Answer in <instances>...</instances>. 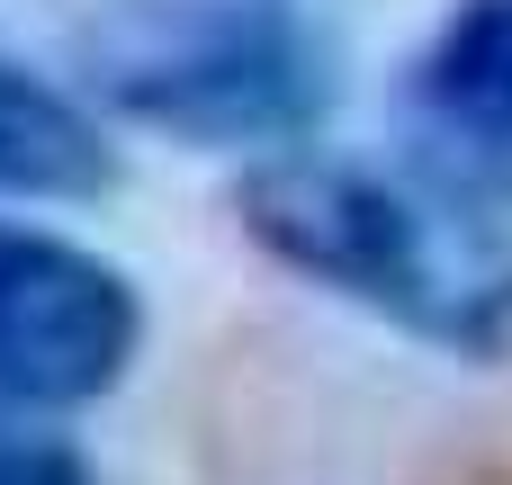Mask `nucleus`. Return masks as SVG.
I'll return each instance as SVG.
<instances>
[{"label": "nucleus", "mask_w": 512, "mask_h": 485, "mask_svg": "<svg viewBox=\"0 0 512 485\" xmlns=\"http://www.w3.org/2000/svg\"><path fill=\"white\" fill-rule=\"evenodd\" d=\"M234 225L288 279L432 342L468 369H512V234L459 189L342 153H261L234 180Z\"/></svg>", "instance_id": "f257e3e1"}, {"label": "nucleus", "mask_w": 512, "mask_h": 485, "mask_svg": "<svg viewBox=\"0 0 512 485\" xmlns=\"http://www.w3.org/2000/svg\"><path fill=\"white\" fill-rule=\"evenodd\" d=\"M81 81L126 126L198 153H297L333 99L324 27L297 0H108L81 36Z\"/></svg>", "instance_id": "f03ea898"}, {"label": "nucleus", "mask_w": 512, "mask_h": 485, "mask_svg": "<svg viewBox=\"0 0 512 485\" xmlns=\"http://www.w3.org/2000/svg\"><path fill=\"white\" fill-rule=\"evenodd\" d=\"M144 351L135 279L27 216H0V414L63 423L126 387Z\"/></svg>", "instance_id": "7ed1b4c3"}, {"label": "nucleus", "mask_w": 512, "mask_h": 485, "mask_svg": "<svg viewBox=\"0 0 512 485\" xmlns=\"http://www.w3.org/2000/svg\"><path fill=\"white\" fill-rule=\"evenodd\" d=\"M423 180L459 198H512V0H450L405 72Z\"/></svg>", "instance_id": "20e7f679"}, {"label": "nucleus", "mask_w": 512, "mask_h": 485, "mask_svg": "<svg viewBox=\"0 0 512 485\" xmlns=\"http://www.w3.org/2000/svg\"><path fill=\"white\" fill-rule=\"evenodd\" d=\"M126 180L108 117L54 72L0 54V198L9 207H90Z\"/></svg>", "instance_id": "39448f33"}, {"label": "nucleus", "mask_w": 512, "mask_h": 485, "mask_svg": "<svg viewBox=\"0 0 512 485\" xmlns=\"http://www.w3.org/2000/svg\"><path fill=\"white\" fill-rule=\"evenodd\" d=\"M0 485H99V477H90V459H81L72 432L0 414Z\"/></svg>", "instance_id": "423d86ee"}, {"label": "nucleus", "mask_w": 512, "mask_h": 485, "mask_svg": "<svg viewBox=\"0 0 512 485\" xmlns=\"http://www.w3.org/2000/svg\"><path fill=\"white\" fill-rule=\"evenodd\" d=\"M459 485H512V441H504V450H486V459H468Z\"/></svg>", "instance_id": "0eeeda50"}]
</instances>
